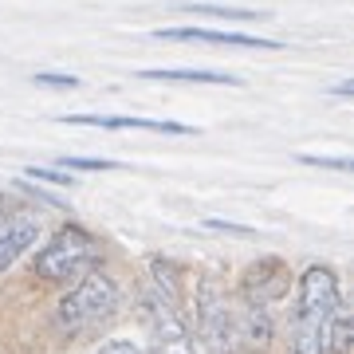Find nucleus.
I'll use <instances>...</instances> for the list:
<instances>
[{
  "instance_id": "f257e3e1",
  "label": "nucleus",
  "mask_w": 354,
  "mask_h": 354,
  "mask_svg": "<svg viewBox=\"0 0 354 354\" xmlns=\"http://www.w3.org/2000/svg\"><path fill=\"white\" fill-rule=\"evenodd\" d=\"M339 315V279L323 264L307 268L299 279V299L291 315V354H327L330 323Z\"/></svg>"
},
{
  "instance_id": "f03ea898",
  "label": "nucleus",
  "mask_w": 354,
  "mask_h": 354,
  "mask_svg": "<svg viewBox=\"0 0 354 354\" xmlns=\"http://www.w3.org/2000/svg\"><path fill=\"white\" fill-rule=\"evenodd\" d=\"M118 311V283H114L106 272H87L75 288L64 295L59 304V323L71 335H83V330L102 327L106 319H114Z\"/></svg>"
},
{
  "instance_id": "7ed1b4c3",
  "label": "nucleus",
  "mask_w": 354,
  "mask_h": 354,
  "mask_svg": "<svg viewBox=\"0 0 354 354\" xmlns=\"http://www.w3.org/2000/svg\"><path fill=\"white\" fill-rule=\"evenodd\" d=\"M95 260H99L95 236L79 225H64L48 241V248L39 252L36 276L55 279V283H71V279H83L87 272H95Z\"/></svg>"
},
{
  "instance_id": "20e7f679",
  "label": "nucleus",
  "mask_w": 354,
  "mask_h": 354,
  "mask_svg": "<svg viewBox=\"0 0 354 354\" xmlns=\"http://www.w3.org/2000/svg\"><path fill=\"white\" fill-rule=\"evenodd\" d=\"M150 330H153V351L158 354H197L193 330L185 327V319L177 311L169 295H150Z\"/></svg>"
},
{
  "instance_id": "39448f33",
  "label": "nucleus",
  "mask_w": 354,
  "mask_h": 354,
  "mask_svg": "<svg viewBox=\"0 0 354 354\" xmlns=\"http://www.w3.org/2000/svg\"><path fill=\"white\" fill-rule=\"evenodd\" d=\"M158 39H181V44H216V48H248V51H279V39L244 36V32H221V28H158Z\"/></svg>"
},
{
  "instance_id": "423d86ee",
  "label": "nucleus",
  "mask_w": 354,
  "mask_h": 354,
  "mask_svg": "<svg viewBox=\"0 0 354 354\" xmlns=\"http://www.w3.org/2000/svg\"><path fill=\"white\" fill-rule=\"evenodd\" d=\"M39 236V216L36 213H12L0 221V272H8V268L24 256V248H32Z\"/></svg>"
},
{
  "instance_id": "0eeeda50",
  "label": "nucleus",
  "mask_w": 354,
  "mask_h": 354,
  "mask_svg": "<svg viewBox=\"0 0 354 354\" xmlns=\"http://www.w3.org/2000/svg\"><path fill=\"white\" fill-rule=\"evenodd\" d=\"M64 122H75V127H102V130H158V134H193V127L185 122H153V118H118V114H67Z\"/></svg>"
},
{
  "instance_id": "6e6552de",
  "label": "nucleus",
  "mask_w": 354,
  "mask_h": 354,
  "mask_svg": "<svg viewBox=\"0 0 354 354\" xmlns=\"http://www.w3.org/2000/svg\"><path fill=\"white\" fill-rule=\"evenodd\" d=\"M146 79H169V83H228L236 87L241 79L236 75H225V71H205V67H153V71H142Z\"/></svg>"
},
{
  "instance_id": "1a4fd4ad",
  "label": "nucleus",
  "mask_w": 354,
  "mask_h": 354,
  "mask_svg": "<svg viewBox=\"0 0 354 354\" xmlns=\"http://www.w3.org/2000/svg\"><path fill=\"white\" fill-rule=\"evenodd\" d=\"M193 12H205V16H225V20H260L256 8H232V4H185Z\"/></svg>"
},
{
  "instance_id": "9d476101",
  "label": "nucleus",
  "mask_w": 354,
  "mask_h": 354,
  "mask_svg": "<svg viewBox=\"0 0 354 354\" xmlns=\"http://www.w3.org/2000/svg\"><path fill=\"white\" fill-rule=\"evenodd\" d=\"M64 169H114V162H102V158H64Z\"/></svg>"
},
{
  "instance_id": "9b49d317",
  "label": "nucleus",
  "mask_w": 354,
  "mask_h": 354,
  "mask_svg": "<svg viewBox=\"0 0 354 354\" xmlns=\"http://www.w3.org/2000/svg\"><path fill=\"white\" fill-rule=\"evenodd\" d=\"M36 83H44V87H79L75 75H59V71H36Z\"/></svg>"
},
{
  "instance_id": "f8f14e48",
  "label": "nucleus",
  "mask_w": 354,
  "mask_h": 354,
  "mask_svg": "<svg viewBox=\"0 0 354 354\" xmlns=\"http://www.w3.org/2000/svg\"><path fill=\"white\" fill-rule=\"evenodd\" d=\"M28 177H39V181H48V185H75L67 174H59V169H39V165H32Z\"/></svg>"
},
{
  "instance_id": "ddd939ff",
  "label": "nucleus",
  "mask_w": 354,
  "mask_h": 354,
  "mask_svg": "<svg viewBox=\"0 0 354 354\" xmlns=\"http://www.w3.org/2000/svg\"><path fill=\"white\" fill-rule=\"evenodd\" d=\"M95 354H142V351H138L130 339H111V342H102Z\"/></svg>"
},
{
  "instance_id": "4468645a",
  "label": "nucleus",
  "mask_w": 354,
  "mask_h": 354,
  "mask_svg": "<svg viewBox=\"0 0 354 354\" xmlns=\"http://www.w3.org/2000/svg\"><path fill=\"white\" fill-rule=\"evenodd\" d=\"M307 165H330V169H351V158H311V153H304Z\"/></svg>"
},
{
  "instance_id": "2eb2a0df",
  "label": "nucleus",
  "mask_w": 354,
  "mask_h": 354,
  "mask_svg": "<svg viewBox=\"0 0 354 354\" xmlns=\"http://www.w3.org/2000/svg\"><path fill=\"white\" fill-rule=\"evenodd\" d=\"M209 228H225V232H241V236H248L252 228H244V225H228V221H205Z\"/></svg>"
}]
</instances>
